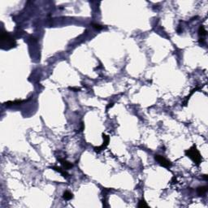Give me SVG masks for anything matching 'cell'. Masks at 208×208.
<instances>
[{"instance_id":"4fadbf2b","label":"cell","mask_w":208,"mask_h":208,"mask_svg":"<svg viewBox=\"0 0 208 208\" xmlns=\"http://www.w3.org/2000/svg\"><path fill=\"white\" fill-rule=\"evenodd\" d=\"M113 107V103H110L108 105V107H107V110H108V108H110V107Z\"/></svg>"},{"instance_id":"7a4b0ae2","label":"cell","mask_w":208,"mask_h":208,"mask_svg":"<svg viewBox=\"0 0 208 208\" xmlns=\"http://www.w3.org/2000/svg\"><path fill=\"white\" fill-rule=\"evenodd\" d=\"M1 41H2V43H3V42L6 41L7 45L9 46V48L13 47H16V41H15L13 38L11 37L7 33H2V35H1Z\"/></svg>"},{"instance_id":"6da1fadb","label":"cell","mask_w":208,"mask_h":208,"mask_svg":"<svg viewBox=\"0 0 208 208\" xmlns=\"http://www.w3.org/2000/svg\"><path fill=\"white\" fill-rule=\"evenodd\" d=\"M184 153H185V155L189 158H190L194 163H196V165H198H198L201 163L202 156H201V155H200L199 151H198L196 145H193L191 148H190L189 150H186Z\"/></svg>"},{"instance_id":"7c38bea8","label":"cell","mask_w":208,"mask_h":208,"mask_svg":"<svg viewBox=\"0 0 208 208\" xmlns=\"http://www.w3.org/2000/svg\"><path fill=\"white\" fill-rule=\"evenodd\" d=\"M69 89H70V90H74L75 92H76V91H78V90H80V88H69Z\"/></svg>"},{"instance_id":"8992f818","label":"cell","mask_w":208,"mask_h":208,"mask_svg":"<svg viewBox=\"0 0 208 208\" xmlns=\"http://www.w3.org/2000/svg\"><path fill=\"white\" fill-rule=\"evenodd\" d=\"M207 191V186H200L197 189V193L199 196H202L203 194H206V192Z\"/></svg>"},{"instance_id":"9c48e42d","label":"cell","mask_w":208,"mask_h":208,"mask_svg":"<svg viewBox=\"0 0 208 208\" xmlns=\"http://www.w3.org/2000/svg\"><path fill=\"white\" fill-rule=\"evenodd\" d=\"M63 198H64V199H65V200H71V199L73 198V194H72L71 192H69V191H65V192L64 193Z\"/></svg>"},{"instance_id":"ba28073f","label":"cell","mask_w":208,"mask_h":208,"mask_svg":"<svg viewBox=\"0 0 208 208\" xmlns=\"http://www.w3.org/2000/svg\"><path fill=\"white\" fill-rule=\"evenodd\" d=\"M198 34H199V36L201 38H202L206 34V29H205V27H204L203 25H201L199 27V29H198Z\"/></svg>"},{"instance_id":"5b68a950","label":"cell","mask_w":208,"mask_h":208,"mask_svg":"<svg viewBox=\"0 0 208 208\" xmlns=\"http://www.w3.org/2000/svg\"><path fill=\"white\" fill-rule=\"evenodd\" d=\"M59 162L61 163V164L63 165L65 169H68V168H72V164L71 163H69V162L67 161V160L63 159H59Z\"/></svg>"},{"instance_id":"52a82bcc","label":"cell","mask_w":208,"mask_h":208,"mask_svg":"<svg viewBox=\"0 0 208 208\" xmlns=\"http://www.w3.org/2000/svg\"><path fill=\"white\" fill-rule=\"evenodd\" d=\"M52 169H54V170H55V171H57V172H60L61 174L63 175V176H64V177H68V173L66 171H65V170H64V169L61 168H59V167L55 166V167H52Z\"/></svg>"},{"instance_id":"30bf717a","label":"cell","mask_w":208,"mask_h":208,"mask_svg":"<svg viewBox=\"0 0 208 208\" xmlns=\"http://www.w3.org/2000/svg\"><path fill=\"white\" fill-rule=\"evenodd\" d=\"M138 207H140V208L148 207V205H147V203L145 202L144 199H141V200H140V201H139V202H138Z\"/></svg>"},{"instance_id":"277c9868","label":"cell","mask_w":208,"mask_h":208,"mask_svg":"<svg viewBox=\"0 0 208 208\" xmlns=\"http://www.w3.org/2000/svg\"><path fill=\"white\" fill-rule=\"evenodd\" d=\"M102 138H103V144L101 146H98V147H95V151H101V150H103L104 148H106L107 145L109 144V141H110V137L109 136L106 135V134H102Z\"/></svg>"},{"instance_id":"8fae6325","label":"cell","mask_w":208,"mask_h":208,"mask_svg":"<svg viewBox=\"0 0 208 208\" xmlns=\"http://www.w3.org/2000/svg\"><path fill=\"white\" fill-rule=\"evenodd\" d=\"M92 26H93L94 29H98V30H100V29H102L103 28V27H102L101 25H99V24H96V23H92Z\"/></svg>"},{"instance_id":"3957f363","label":"cell","mask_w":208,"mask_h":208,"mask_svg":"<svg viewBox=\"0 0 208 208\" xmlns=\"http://www.w3.org/2000/svg\"><path fill=\"white\" fill-rule=\"evenodd\" d=\"M155 159L159 163L161 166H163L164 168H169L172 166V163L170 161H168L167 159H165L163 156L159 155H155Z\"/></svg>"}]
</instances>
